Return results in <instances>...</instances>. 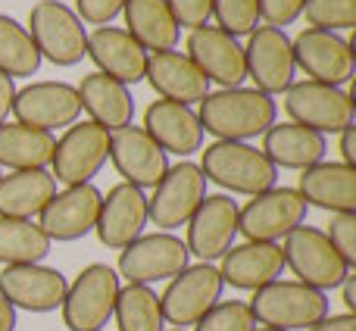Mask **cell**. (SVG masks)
Wrapping results in <instances>:
<instances>
[{"label": "cell", "instance_id": "obj_11", "mask_svg": "<svg viewBox=\"0 0 356 331\" xmlns=\"http://www.w3.org/2000/svg\"><path fill=\"white\" fill-rule=\"evenodd\" d=\"M188 247L181 238L169 232L141 234L119 253V275L129 284H156L175 278L181 269H188Z\"/></svg>", "mask_w": 356, "mask_h": 331}, {"label": "cell", "instance_id": "obj_19", "mask_svg": "<svg viewBox=\"0 0 356 331\" xmlns=\"http://www.w3.org/2000/svg\"><path fill=\"white\" fill-rule=\"evenodd\" d=\"M66 275L50 266H6L0 272V297L13 309L25 313H54L66 300Z\"/></svg>", "mask_w": 356, "mask_h": 331}, {"label": "cell", "instance_id": "obj_44", "mask_svg": "<svg viewBox=\"0 0 356 331\" xmlns=\"http://www.w3.org/2000/svg\"><path fill=\"white\" fill-rule=\"evenodd\" d=\"M341 156H344L341 163L350 166V169H356V131H353V125L341 131Z\"/></svg>", "mask_w": 356, "mask_h": 331}, {"label": "cell", "instance_id": "obj_35", "mask_svg": "<svg viewBox=\"0 0 356 331\" xmlns=\"http://www.w3.org/2000/svg\"><path fill=\"white\" fill-rule=\"evenodd\" d=\"M300 16H307L309 29H322V31L353 29L356 0H307Z\"/></svg>", "mask_w": 356, "mask_h": 331}, {"label": "cell", "instance_id": "obj_3", "mask_svg": "<svg viewBox=\"0 0 356 331\" xmlns=\"http://www.w3.org/2000/svg\"><path fill=\"white\" fill-rule=\"evenodd\" d=\"M253 319L266 328L278 331H297V328H313L328 316V297L316 288H307L300 282H272L266 288L253 291Z\"/></svg>", "mask_w": 356, "mask_h": 331}, {"label": "cell", "instance_id": "obj_12", "mask_svg": "<svg viewBox=\"0 0 356 331\" xmlns=\"http://www.w3.org/2000/svg\"><path fill=\"white\" fill-rule=\"evenodd\" d=\"M203 197H207V178L200 166L181 160L178 166H169L163 181L154 188V197H147V219L163 232H172L178 225H188Z\"/></svg>", "mask_w": 356, "mask_h": 331}, {"label": "cell", "instance_id": "obj_48", "mask_svg": "<svg viewBox=\"0 0 356 331\" xmlns=\"http://www.w3.org/2000/svg\"><path fill=\"white\" fill-rule=\"evenodd\" d=\"M172 331H188V328H172Z\"/></svg>", "mask_w": 356, "mask_h": 331}, {"label": "cell", "instance_id": "obj_15", "mask_svg": "<svg viewBox=\"0 0 356 331\" xmlns=\"http://www.w3.org/2000/svg\"><path fill=\"white\" fill-rule=\"evenodd\" d=\"M244 63L247 79H253L257 91L269 94V97L294 85V50H291V38L282 29L257 25L244 47Z\"/></svg>", "mask_w": 356, "mask_h": 331}, {"label": "cell", "instance_id": "obj_17", "mask_svg": "<svg viewBox=\"0 0 356 331\" xmlns=\"http://www.w3.org/2000/svg\"><path fill=\"white\" fill-rule=\"evenodd\" d=\"M100 188L88 184H72V188L54 194V200L41 209V232L50 238V244H69V241H81L85 234L94 232L100 213Z\"/></svg>", "mask_w": 356, "mask_h": 331}, {"label": "cell", "instance_id": "obj_41", "mask_svg": "<svg viewBox=\"0 0 356 331\" xmlns=\"http://www.w3.org/2000/svg\"><path fill=\"white\" fill-rule=\"evenodd\" d=\"M125 0H75V16L91 25H110L122 13Z\"/></svg>", "mask_w": 356, "mask_h": 331}, {"label": "cell", "instance_id": "obj_47", "mask_svg": "<svg viewBox=\"0 0 356 331\" xmlns=\"http://www.w3.org/2000/svg\"><path fill=\"white\" fill-rule=\"evenodd\" d=\"M257 331H278V328H257Z\"/></svg>", "mask_w": 356, "mask_h": 331}, {"label": "cell", "instance_id": "obj_2", "mask_svg": "<svg viewBox=\"0 0 356 331\" xmlns=\"http://www.w3.org/2000/svg\"><path fill=\"white\" fill-rule=\"evenodd\" d=\"M200 172L207 181L232 191V194L257 197L275 188L278 169L266 160L263 150L244 141H213L207 144L200 160Z\"/></svg>", "mask_w": 356, "mask_h": 331}, {"label": "cell", "instance_id": "obj_6", "mask_svg": "<svg viewBox=\"0 0 356 331\" xmlns=\"http://www.w3.org/2000/svg\"><path fill=\"white\" fill-rule=\"evenodd\" d=\"M284 266L297 275V282L316 291H334L344 284V278L350 275V266L338 257V250L332 247L328 234L316 225H300L284 238Z\"/></svg>", "mask_w": 356, "mask_h": 331}, {"label": "cell", "instance_id": "obj_42", "mask_svg": "<svg viewBox=\"0 0 356 331\" xmlns=\"http://www.w3.org/2000/svg\"><path fill=\"white\" fill-rule=\"evenodd\" d=\"M307 331H356V316H350V313L332 316V313H328L325 319L316 322V325L307 328Z\"/></svg>", "mask_w": 356, "mask_h": 331}, {"label": "cell", "instance_id": "obj_31", "mask_svg": "<svg viewBox=\"0 0 356 331\" xmlns=\"http://www.w3.org/2000/svg\"><path fill=\"white\" fill-rule=\"evenodd\" d=\"M56 138L54 131L31 129L22 122L0 125V169L25 172V169H47L54 160Z\"/></svg>", "mask_w": 356, "mask_h": 331}, {"label": "cell", "instance_id": "obj_29", "mask_svg": "<svg viewBox=\"0 0 356 331\" xmlns=\"http://www.w3.org/2000/svg\"><path fill=\"white\" fill-rule=\"evenodd\" d=\"M56 181L47 169H25L0 175V216L3 219H31L54 200Z\"/></svg>", "mask_w": 356, "mask_h": 331}, {"label": "cell", "instance_id": "obj_16", "mask_svg": "<svg viewBox=\"0 0 356 331\" xmlns=\"http://www.w3.org/2000/svg\"><path fill=\"white\" fill-rule=\"evenodd\" d=\"M13 113H16V122L41 131H54L63 125L69 129L81 116L79 91L66 81H31L22 91H16Z\"/></svg>", "mask_w": 356, "mask_h": 331}, {"label": "cell", "instance_id": "obj_18", "mask_svg": "<svg viewBox=\"0 0 356 331\" xmlns=\"http://www.w3.org/2000/svg\"><path fill=\"white\" fill-rule=\"evenodd\" d=\"M184 47H188V60L200 69L207 81H216L219 88H241V81L247 79L244 47L238 44V38L225 35L216 25L191 29Z\"/></svg>", "mask_w": 356, "mask_h": 331}, {"label": "cell", "instance_id": "obj_39", "mask_svg": "<svg viewBox=\"0 0 356 331\" xmlns=\"http://www.w3.org/2000/svg\"><path fill=\"white\" fill-rule=\"evenodd\" d=\"M178 29H200L213 16V0H166Z\"/></svg>", "mask_w": 356, "mask_h": 331}, {"label": "cell", "instance_id": "obj_13", "mask_svg": "<svg viewBox=\"0 0 356 331\" xmlns=\"http://www.w3.org/2000/svg\"><path fill=\"white\" fill-rule=\"evenodd\" d=\"M350 47L353 44L347 38H341L338 31H322V29H303L291 41L294 66H300L309 81L332 85V88H341L353 79Z\"/></svg>", "mask_w": 356, "mask_h": 331}, {"label": "cell", "instance_id": "obj_38", "mask_svg": "<svg viewBox=\"0 0 356 331\" xmlns=\"http://www.w3.org/2000/svg\"><path fill=\"white\" fill-rule=\"evenodd\" d=\"M325 234L332 241V247L338 250V257L353 269L356 266V213H332Z\"/></svg>", "mask_w": 356, "mask_h": 331}, {"label": "cell", "instance_id": "obj_33", "mask_svg": "<svg viewBox=\"0 0 356 331\" xmlns=\"http://www.w3.org/2000/svg\"><path fill=\"white\" fill-rule=\"evenodd\" d=\"M113 316L119 322V331H163V325H166L160 309V297L147 284H125V288H119Z\"/></svg>", "mask_w": 356, "mask_h": 331}, {"label": "cell", "instance_id": "obj_1", "mask_svg": "<svg viewBox=\"0 0 356 331\" xmlns=\"http://www.w3.org/2000/svg\"><path fill=\"white\" fill-rule=\"evenodd\" d=\"M278 106L257 88H222L200 100V129L216 141H250L275 125Z\"/></svg>", "mask_w": 356, "mask_h": 331}, {"label": "cell", "instance_id": "obj_25", "mask_svg": "<svg viewBox=\"0 0 356 331\" xmlns=\"http://www.w3.org/2000/svg\"><path fill=\"white\" fill-rule=\"evenodd\" d=\"M284 272V253L282 244H257L247 241L241 247L222 257V284H232L238 291H259L266 284L278 282V275Z\"/></svg>", "mask_w": 356, "mask_h": 331}, {"label": "cell", "instance_id": "obj_36", "mask_svg": "<svg viewBox=\"0 0 356 331\" xmlns=\"http://www.w3.org/2000/svg\"><path fill=\"white\" fill-rule=\"evenodd\" d=\"M259 322L253 319L250 303L244 300H219L200 322L194 325V331H257Z\"/></svg>", "mask_w": 356, "mask_h": 331}, {"label": "cell", "instance_id": "obj_23", "mask_svg": "<svg viewBox=\"0 0 356 331\" xmlns=\"http://www.w3.org/2000/svg\"><path fill=\"white\" fill-rule=\"evenodd\" d=\"M144 131L160 144L166 154L178 156H191L203 147V129L200 119L191 106L175 104V100H154L144 110Z\"/></svg>", "mask_w": 356, "mask_h": 331}, {"label": "cell", "instance_id": "obj_45", "mask_svg": "<svg viewBox=\"0 0 356 331\" xmlns=\"http://www.w3.org/2000/svg\"><path fill=\"white\" fill-rule=\"evenodd\" d=\"M341 294H344V307H347V313H356V278L353 275H347L344 278V284H341Z\"/></svg>", "mask_w": 356, "mask_h": 331}, {"label": "cell", "instance_id": "obj_24", "mask_svg": "<svg viewBox=\"0 0 356 331\" xmlns=\"http://www.w3.org/2000/svg\"><path fill=\"white\" fill-rule=\"evenodd\" d=\"M144 79L154 85V91L163 100H175V104H200L209 94V81L203 72L188 60L181 50H160V54H147V75Z\"/></svg>", "mask_w": 356, "mask_h": 331}, {"label": "cell", "instance_id": "obj_26", "mask_svg": "<svg viewBox=\"0 0 356 331\" xmlns=\"http://www.w3.org/2000/svg\"><path fill=\"white\" fill-rule=\"evenodd\" d=\"M297 194L307 200V207H319L328 213H356V169L322 160L303 169Z\"/></svg>", "mask_w": 356, "mask_h": 331}, {"label": "cell", "instance_id": "obj_30", "mask_svg": "<svg viewBox=\"0 0 356 331\" xmlns=\"http://www.w3.org/2000/svg\"><path fill=\"white\" fill-rule=\"evenodd\" d=\"M125 31L141 44L144 50H175L181 29L175 25L166 0H125Z\"/></svg>", "mask_w": 356, "mask_h": 331}, {"label": "cell", "instance_id": "obj_34", "mask_svg": "<svg viewBox=\"0 0 356 331\" xmlns=\"http://www.w3.org/2000/svg\"><path fill=\"white\" fill-rule=\"evenodd\" d=\"M38 69H41V54L29 29L0 13V72L19 79V75H35Z\"/></svg>", "mask_w": 356, "mask_h": 331}, {"label": "cell", "instance_id": "obj_21", "mask_svg": "<svg viewBox=\"0 0 356 331\" xmlns=\"http://www.w3.org/2000/svg\"><path fill=\"white\" fill-rule=\"evenodd\" d=\"M147 197L141 188L129 181H119L106 191V197L100 200V213H97V232L100 244L110 247V250H122L129 247L135 238L144 234L147 225Z\"/></svg>", "mask_w": 356, "mask_h": 331}, {"label": "cell", "instance_id": "obj_20", "mask_svg": "<svg viewBox=\"0 0 356 331\" xmlns=\"http://www.w3.org/2000/svg\"><path fill=\"white\" fill-rule=\"evenodd\" d=\"M110 160L122 181L135 188H156L169 169L166 150L141 129V125H122L110 131Z\"/></svg>", "mask_w": 356, "mask_h": 331}, {"label": "cell", "instance_id": "obj_32", "mask_svg": "<svg viewBox=\"0 0 356 331\" xmlns=\"http://www.w3.org/2000/svg\"><path fill=\"white\" fill-rule=\"evenodd\" d=\"M50 253V238L31 219H3L0 216V263L35 266Z\"/></svg>", "mask_w": 356, "mask_h": 331}, {"label": "cell", "instance_id": "obj_28", "mask_svg": "<svg viewBox=\"0 0 356 331\" xmlns=\"http://www.w3.org/2000/svg\"><path fill=\"white\" fill-rule=\"evenodd\" d=\"M75 91H79V104H81V110L91 116V122L104 125L106 131L131 125L135 100H131L129 88L119 85L116 79H110V75H104V72H91L81 79V85L75 88Z\"/></svg>", "mask_w": 356, "mask_h": 331}, {"label": "cell", "instance_id": "obj_8", "mask_svg": "<svg viewBox=\"0 0 356 331\" xmlns=\"http://www.w3.org/2000/svg\"><path fill=\"white\" fill-rule=\"evenodd\" d=\"M222 275L216 266L197 263L181 269L175 278H169V288L160 294L163 322L175 328L197 325L216 303L222 300Z\"/></svg>", "mask_w": 356, "mask_h": 331}, {"label": "cell", "instance_id": "obj_46", "mask_svg": "<svg viewBox=\"0 0 356 331\" xmlns=\"http://www.w3.org/2000/svg\"><path fill=\"white\" fill-rule=\"evenodd\" d=\"M0 331H16V309L0 297Z\"/></svg>", "mask_w": 356, "mask_h": 331}, {"label": "cell", "instance_id": "obj_9", "mask_svg": "<svg viewBox=\"0 0 356 331\" xmlns=\"http://www.w3.org/2000/svg\"><path fill=\"white\" fill-rule=\"evenodd\" d=\"M110 160V131L97 122H72L66 129V135L56 138V147H54V181L66 184H88L104 163Z\"/></svg>", "mask_w": 356, "mask_h": 331}, {"label": "cell", "instance_id": "obj_4", "mask_svg": "<svg viewBox=\"0 0 356 331\" xmlns=\"http://www.w3.org/2000/svg\"><path fill=\"white\" fill-rule=\"evenodd\" d=\"M29 35L41 60L54 66H79L88 56V31L75 10L60 0H38L29 10Z\"/></svg>", "mask_w": 356, "mask_h": 331}, {"label": "cell", "instance_id": "obj_5", "mask_svg": "<svg viewBox=\"0 0 356 331\" xmlns=\"http://www.w3.org/2000/svg\"><path fill=\"white\" fill-rule=\"evenodd\" d=\"M119 297V272L106 263H91L79 272L66 288L63 300V325L69 331H104L113 319Z\"/></svg>", "mask_w": 356, "mask_h": 331}, {"label": "cell", "instance_id": "obj_43", "mask_svg": "<svg viewBox=\"0 0 356 331\" xmlns=\"http://www.w3.org/2000/svg\"><path fill=\"white\" fill-rule=\"evenodd\" d=\"M13 97H16V85L10 75L0 72V125L6 122V116L13 113Z\"/></svg>", "mask_w": 356, "mask_h": 331}, {"label": "cell", "instance_id": "obj_14", "mask_svg": "<svg viewBox=\"0 0 356 331\" xmlns=\"http://www.w3.org/2000/svg\"><path fill=\"white\" fill-rule=\"evenodd\" d=\"M238 238V203L228 194H207L203 203L188 219V257H197L200 263L222 259L234 247Z\"/></svg>", "mask_w": 356, "mask_h": 331}, {"label": "cell", "instance_id": "obj_40", "mask_svg": "<svg viewBox=\"0 0 356 331\" xmlns=\"http://www.w3.org/2000/svg\"><path fill=\"white\" fill-rule=\"evenodd\" d=\"M303 3H307V0H257L259 19H263L269 29H282V31H284V25L300 19Z\"/></svg>", "mask_w": 356, "mask_h": 331}, {"label": "cell", "instance_id": "obj_37", "mask_svg": "<svg viewBox=\"0 0 356 331\" xmlns=\"http://www.w3.org/2000/svg\"><path fill=\"white\" fill-rule=\"evenodd\" d=\"M213 16L216 29H222L232 38H244L257 29L259 6L257 0H213Z\"/></svg>", "mask_w": 356, "mask_h": 331}, {"label": "cell", "instance_id": "obj_27", "mask_svg": "<svg viewBox=\"0 0 356 331\" xmlns=\"http://www.w3.org/2000/svg\"><path fill=\"white\" fill-rule=\"evenodd\" d=\"M275 169H309V166L325 160V150L328 141L325 135L319 131L307 129V125H297V122H284V125H272L269 131L263 135V147Z\"/></svg>", "mask_w": 356, "mask_h": 331}, {"label": "cell", "instance_id": "obj_22", "mask_svg": "<svg viewBox=\"0 0 356 331\" xmlns=\"http://www.w3.org/2000/svg\"><path fill=\"white\" fill-rule=\"evenodd\" d=\"M88 56L100 72L116 79L125 88L144 81V75H147V50L116 25H100L88 35Z\"/></svg>", "mask_w": 356, "mask_h": 331}, {"label": "cell", "instance_id": "obj_7", "mask_svg": "<svg viewBox=\"0 0 356 331\" xmlns=\"http://www.w3.org/2000/svg\"><path fill=\"white\" fill-rule=\"evenodd\" d=\"M307 209L297 188H269L238 207V234L257 244H278L307 222Z\"/></svg>", "mask_w": 356, "mask_h": 331}, {"label": "cell", "instance_id": "obj_10", "mask_svg": "<svg viewBox=\"0 0 356 331\" xmlns=\"http://www.w3.org/2000/svg\"><path fill=\"white\" fill-rule=\"evenodd\" d=\"M284 113L291 122L307 125L319 135H341L353 125V97L341 88L319 81H294L284 91Z\"/></svg>", "mask_w": 356, "mask_h": 331}]
</instances>
